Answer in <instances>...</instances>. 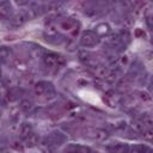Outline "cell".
Wrapping results in <instances>:
<instances>
[{"label": "cell", "instance_id": "cell-17", "mask_svg": "<svg viewBox=\"0 0 153 153\" xmlns=\"http://www.w3.org/2000/svg\"><path fill=\"white\" fill-rule=\"evenodd\" d=\"M142 136L146 141H151L152 137H153V134H152V130L151 129H146L143 133H142Z\"/></svg>", "mask_w": 153, "mask_h": 153}, {"label": "cell", "instance_id": "cell-19", "mask_svg": "<svg viewBox=\"0 0 153 153\" xmlns=\"http://www.w3.org/2000/svg\"><path fill=\"white\" fill-rule=\"evenodd\" d=\"M141 98H142L143 100H147V102L151 100V96H149L148 93H146V92H142V93H141Z\"/></svg>", "mask_w": 153, "mask_h": 153}, {"label": "cell", "instance_id": "cell-1", "mask_svg": "<svg viewBox=\"0 0 153 153\" xmlns=\"http://www.w3.org/2000/svg\"><path fill=\"white\" fill-rule=\"evenodd\" d=\"M43 63L49 68H56V67H61L65 63V59L54 53H47L43 55Z\"/></svg>", "mask_w": 153, "mask_h": 153}, {"label": "cell", "instance_id": "cell-12", "mask_svg": "<svg viewBox=\"0 0 153 153\" xmlns=\"http://www.w3.org/2000/svg\"><path fill=\"white\" fill-rule=\"evenodd\" d=\"M19 109L22 111H25V112H29L33 109V103L29 99H23L20 103H19Z\"/></svg>", "mask_w": 153, "mask_h": 153}, {"label": "cell", "instance_id": "cell-9", "mask_svg": "<svg viewBox=\"0 0 153 153\" xmlns=\"http://www.w3.org/2000/svg\"><path fill=\"white\" fill-rule=\"evenodd\" d=\"M131 129H133L134 133L142 134V133H143L146 129H148V128H146V127L143 126V123H142L140 120H136V121H133V122H131Z\"/></svg>", "mask_w": 153, "mask_h": 153}, {"label": "cell", "instance_id": "cell-4", "mask_svg": "<svg viewBox=\"0 0 153 153\" xmlns=\"http://www.w3.org/2000/svg\"><path fill=\"white\" fill-rule=\"evenodd\" d=\"M91 66H92V68H93L94 74H96L98 78L106 79L109 72H108V69H106L105 66H103V65H100V63H93V65H91Z\"/></svg>", "mask_w": 153, "mask_h": 153}, {"label": "cell", "instance_id": "cell-3", "mask_svg": "<svg viewBox=\"0 0 153 153\" xmlns=\"http://www.w3.org/2000/svg\"><path fill=\"white\" fill-rule=\"evenodd\" d=\"M33 90H35V93L38 94V96H47V97H48L49 92H50V93H54L53 86H51L50 84H48V82H44V81L37 82V84L35 85Z\"/></svg>", "mask_w": 153, "mask_h": 153}, {"label": "cell", "instance_id": "cell-23", "mask_svg": "<svg viewBox=\"0 0 153 153\" xmlns=\"http://www.w3.org/2000/svg\"><path fill=\"white\" fill-rule=\"evenodd\" d=\"M122 153H124V152H122Z\"/></svg>", "mask_w": 153, "mask_h": 153}, {"label": "cell", "instance_id": "cell-13", "mask_svg": "<svg viewBox=\"0 0 153 153\" xmlns=\"http://www.w3.org/2000/svg\"><path fill=\"white\" fill-rule=\"evenodd\" d=\"M109 31H110V27H109V25L108 24H99V25H97V27H96V35L99 37V36H104V35H108L109 33Z\"/></svg>", "mask_w": 153, "mask_h": 153}, {"label": "cell", "instance_id": "cell-18", "mask_svg": "<svg viewBox=\"0 0 153 153\" xmlns=\"http://www.w3.org/2000/svg\"><path fill=\"white\" fill-rule=\"evenodd\" d=\"M12 147H13L16 151H20V152H23V149H24V145H23L20 141H13V142H12Z\"/></svg>", "mask_w": 153, "mask_h": 153}, {"label": "cell", "instance_id": "cell-22", "mask_svg": "<svg viewBox=\"0 0 153 153\" xmlns=\"http://www.w3.org/2000/svg\"><path fill=\"white\" fill-rule=\"evenodd\" d=\"M0 117H1V110H0Z\"/></svg>", "mask_w": 153, "mask_h": 153}, {"label": "cell", "instance_id": "cell-20", "mask_svg": "<svg viewBox=\"0 0 153 153\" xmlns=\"http://www.w3.org/2000/svg\"><path fill=\"white\" fill-rule=\"evenodd\" d=\"M44 153H53L51 151H47V152H44Z\"/></svg>", "mask_w": 153, "mask_h": 153}, {"label": "cell", "instance_id": "cell-16", "mask_svg": "<svg viewBox=\"0 0 153 153\" xmlns=\"http://www.w3.org/2000/svg\"><path fill=\"white\" fill-rule=\"evenodd\" d=\"M12 51L8 47H0V59L1 60H6L11 56Z\"/></svg>", "mask_w": 153, "mask_h": 153}, {"label": "cell", "instance_id": "cell-21", "mask_svg": "<svg viewBox=\"0 0 153 153\" xmlns=\"http://www.w3.org/2000/svg\"><path fill=\"white\" fill-rule=\"evenodd\" d=\"M0 75H1V67H0Z\"/></svg>", "mask_w": 153, "mask_h": 153}, {"label": "cell", "instance_id": "cell-15", "mask_svg": "<svg viewBox=\"0 0 153 153\" xmlns=\"http://www.w3.org/2000/svg\"><path fill=\"white\" fill-rule=\"evenodd\" d=\"M30 19V17L26 14V13H24V12H22V13H19V14H17L14 18H13V22L17 24V25H22V24H24V23H26L27 20Z\"/></svg>", "mask_w": 153, "mask_h": 153}, {"label": "cell", "instance_id": "cell-5", "mask_svg": "<svg viewBox=\"0 0 153 153\" xmlns=\"http://www.w3.org/2000/svg\"><path fill=\"white\" fill-rule=\"evenodd\" d=\"M31 133H33V130H32V127H31L30 123H22V124L19 126L18 134H19V136H20L23 140H25Z\"/></svg>", "mask_w": 153, "mask_h": 153}, {"label": "cell", "instance_id": "cell-7", "mask_svg": "<svg viewBox=\"0 0 153 153\" xmlns=\"http://www.w3.org/2000/svg\"><path fill=\"white\" fill-rule=\"evenodd\" d=\"M109 137V131L102 128H98L93 131V139L97 141H105Z\"/></svg>", "mask_w": 153, "mask_h": 153}, {"label": "cell", "instance_id": "cell-10", "mask_svg": "<svg viewBox=\"0 0 153 153\" xmlns=\"http://www.w3.org/2000/svg\"><path fill=\"white\" fill-rule=\"evenodd\" d=\"M24 141H25V145H26V146L33 147V146H36V145L39 142V137H38V135H37L36 133H31Z\"/></svg>", "mask_w": 153, "mask_h": 153}, {"label": "cell", "instance_id": "cell-6", "mask_svg": "<svg viewBox=\"0 0 153 153\" xmlns=\"http://www.w3.org/2000/svg\"><path fill=\"white\" fill-rule=\"evenodd\" d=\"M12 12V6L8 1L0 2V18H8Z\"/></svg>", "mask_w": 153, "mask_h": 153}, {"label": "cell", "instance_id": "cell-8", "mask_svg": "<svg viewBox=\"0 0 153 153\" xmlns=\"http://www.w3.org/2000/svg\"><path fill=\"white\" fill-rule=\"evenodd\" d=\"M65 153H91V149L84 146H69Z\"/></svg>", "mask_w": 153, "mask_h": 153}, {"label": "cell", "instance_id": "cell-14", "mask_svg": "<svg viewBox=\"0 0 153 153\" xmlns=\"http://www.w3.org/2000/svg\"><path fill=\"white\" fill-rule=\"evenodd\" d=\"M78 55H79V59H80V61H82L84 63L91 65V61H92V56H91L90 51H87V50H81V51H79V53H78Z\"/></svg>", "mask_w": 153, "mask_h": 153}, {"label": "cell", "instance_id": "cell-2", "mask_svg": "<svg viewBox=\"0 0 153 153\" xmlns=\"http://www.w3.org/2000/svg\"><path fill=\"white\" fill-rule=\"evenodd\" d=\"M98 42H99V37L96 35L94 31L87 30V31H84L80 36V44L85 48L94 47Z\"/></svg>", "mask_w": 153, "mask_h": 153}, {"label": "cell", "instance_id": "cell-11", "mask_svg": "<svg viewBox=\"0 0 153 153\" xmlns=\"http://www.w3.org/2000/svg\"><path fill=\"white\" fill-rule=\"evenodd\" d=\"M60 27L65 31H72L73 29H75V22L72 19H65L61 22Z\"/></svg>", "mask_w": 153, "mask_h": 153}]
</instances>
